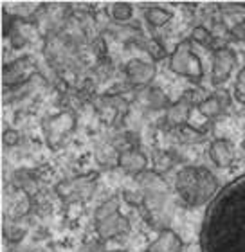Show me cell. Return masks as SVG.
<instances>
[{"instance_id":"cell-13","label":"cell","mask_w":245,"mask_h":252,"mask_svg":"<svg viewBox=\"0 0 245 252\" xmlns=\"http://www.w3.org/2000/svg\"><path fill=\"white\" fill-rule=\"evenodd\" d=\"M209 157L218 168H229L235 160V146L227 139H216L209 146Z\"/></svg>"},{"instance_id":"cell-14","label":"cell","mask_w":245,"mask_h":252,"mask_svg":"<svg viewBox=\"0 0 245 252\" xmlns=\"http://www.w3.org/2000/svg\"><path fill=\"white\" fill-rule=\"evenodd\" d=\"M144 18H146V22L151 27H162L172 20L173 13L164 9V7H148V9L144 11Z\"/></svg>"},{"instance_id":"cell-2","label":"cell","mask_w":245,"mask_h":252,"mask_svg":"<svg viewBox=\"0 0 245 252\" xmlns=\"http://www.w3.org/2000/svg\"><path fill=\"white\" fill-rule=\"evenodd\" d=\"M175 189L186 205L200 207L216 196L218 180L204 166H184L175 177Z\"/></svg>"},{"instance_id":"cell-1","label":"cell","mask_w":245,"mask_h":252,"mask_svg":"<svg viewBox=\"0 0 245 252\" xmlns=\"http://www.w3.org/2000/svg\"><path fill=\"white\" fill-rule=\"evenodd\" d=\"M202 252H245V173L209 202L200 231Z\"/></svg>"},{"instance_id":"cell-19","label":"cell","mask_w":245,"mask_h":252,"mask_svg":"<svg viewBox=\"0 0 245 252\" xmlns=\"http://www.w3.org/2000/svg\"><path fill=\"white\" fill-rule=\"evenodd\" d=\"M233 94H235L236 101L245 105V67L242 68L238 76H236V81H235V90H233Z\"/></svg>"},{"instance_id":"cell-24","label":"cell","mask_w":245,"mask_h":252,"mask_svg":"<svg viewBox=\"0 0 245 252\" xmlns=\"http://www.w3.org/2000/svg\"><path fill=\"white\" fill-rule=\"evenodd\" d=\"M110 252H128V251H110Z\"/></svg>"},{"instance_id":"cell-12","label":"cell","mask_w":245,"mask_h":252,"mask_svg":"<svg viewBox=\"0 0 245 252\" xmlns=\"http://www.w3.org/2000/svg\"><path fill=\"white\" fill-rule=\"evenodd\" d=\"M182 238L172 229H162L159 236L144 249V252H182Z\"/></svg>"},{"instance_id":"cell-4","label":"cell","mask_w":245,"mask_h":252,"mask_svg":"<svg viewBox=\"0 0 245 252\" xmlns=\"http://www.w3.org/2000/svg\"><path fill=\"white\" fill-rule=\"evenodd\" d=\"M98 179L99 175L96 171L76 175L72 179L58 182L54 191H56L58 198L62 200L65 205L83 204V202H87L94 194L96 188H98Z\"/></svg>"},{"instance_id":"cell-23","label":"cell","mask_w":245,"mask_h":252,"mask_svg":"<svg viewBox=\"0 0 245 252\" xmlns=\"http://www.w3.org/2000/svg\"><path fill=\"white\" fill-rule=\"evenodd\" d=\"M242 150H244V153H245V139L242 141Z\"/></svg>"},{"instance_id":"cell-5","label":"cell","mask_w":245,"mask_h":252,"mask_svg":"<svg viewBox=\"0 0 245 252\" xmlns=\"http://www.w3.org/2000/svg\"><path fill=\"white\" fill-rule=\"evenodd\" d=\"M170 68L175 74L188 78L193 83H198L204 78L202 62L195 54L193 43L189 40H182V42L177 43V47H175V51L172 53V58H170Z\"/></svg>"},{"instance_id":"cell-20","label":"cell","mask_w":245,"mask_h":252,"mask_svg":"<svg viewBox=\"0 0 245 252\" xmlns=\"http://www.w3.org/2000/svg\"><path fill=\"white\" fill-rule=\"evenodd\" d=\"M2 142H4L5 146H16L18 142H20V133L13 128H7V130L2 133Z\"/></svg>"},{"instance_id":"cell-21","label":"cell","mask_w":245,"mask_h":252,"mask_svg":"<svg viewBox=\"0 0 245 252\" xmlns=\"http://www.w3.org/2000/svg\"><path fill=\"white\" fill-rule=\"evenodd\" d=\"M146 51L153 60H162V58H164V49H162V45L157 42V40H150V42H148Z\"/></svg>"},{"instance_id":"cell-18","label":"cell","mask_w":245,"mask_h":252,"mask_svg":"<svg viewBox=\"0 0 245 252\" xmlns=\"http://www.w3.org/2000/svg\"><path fill=\"white\" fill-rule=\"evenodd\" d=\"M191 40L200 43V45H211V42H213V34L209 32L208 27L197 26L193 31H191Z\"/></svg>"},{"instance_id":"cell-7","label":"cell","mask_w":245,"mask_h":252,"mask_svg":"<svg viewBox=\"0 0 245 252\" xmlns=\"http://www.w3.org/2000/svg\"><path fill=\"white\" fill-rule=\"evenodd\" d=\"M236 53L229 47H220L213 54V65H211V83L214 87L224 85L231 78V74L236 67Z\"/></svg>"},{"instance_id":"cell-10","label":"cell","mask_w":245,"mask_h":252,"mask_svg":"<svg viewBox=\"0 0 245 252\" xmlns=\"http://www.w3.org/2000/svg\"><path fill=\"white\" fill-rule=\"evenodd\" d=\"M117 166L126 173L141 175L142 171H146L148 157L137 148H128V150H123L117 155Z\"/></svg>"},{"instance_id":"cell-9","label":"cell","mask_w":245,"mask_h":252,"mask_svg":"<svg viewBox=\"0 0 245 252\" xmlns=\"http://www.w3.org/2000/svg\"><path fill=\"white\" fill-rule=\"evenodd\" d=\"M126 78L132 85L136 87H144V85H150L157 76V67L151 62L141 58H134L126 63Z\"/></svg>"},{"instance_id":"cell-11","label":"cell","mask_w":245,"mask_h":252,"mask_svg":"<svg viewBox=\"0 0 245 252\" xmlns=\"http://www.w3.org/2000/svg\"><path fill=\"white\" fill-rule=\"evenodd\" d=\"M229 103L231 101L227 92H214V94L204 97V101L198 105V110L208 119H216V117L224 116L225 112H227Z\"/></svg>"},{"instance_id":"cell-8","label":"cell","mask_w":245,"mask_h":252,"mask_svg":"<svg viewBox=\"0 0 245 252\" xmlns=\"http://www.w3.org/2000/svg\"><path fill=\"white\" fill-rule=\"evenodd\" d=\"M195 94L197 92H184V95L180 99H177L175 103L168 106L166 110V123L173 128H180V126L188 125L189 117H191V112H193L195 105H200L197 99H195Z\"/></svg>"},{"instance_id":"cell-17","label":"cell","mask_w":245,"mask_h":252,"mask_svg":"<svg viewBox=\"0 0 245 252\" xmlns=\"http://www.w3.org/2000/svg\"><path fill=\"white\" fill-rule=\"evenodd\" d=\"M175 130H177L178 137H180V141L189 142V144H195V142L204 141V137H206V135H204V131L195 130V128H191V126H188V125L180 126V128H175Z\"/></svg>"},{"instance_id":"cell-6","label":"cell","mask_w":245,"mask_h":252,"mask_svg":"<svg viewBox=\"0 0 245 252\" xmlns=\"http://www.w3.org/2000/svg\"><path fill=\"white\" fill-rule=\"evenodd\" d=\"M74 130H76V116L69 110L54 114V116L43 119L42 123L43 137L52 152L60 150Z\"/></svg>"},{"instance_id":"cell-22","label":"cell","mask_w":245,"mask_h":252,"mask_svg":"<svg viewBox=\"0 0 245 252\" xmlns=\"http://www.w3.org/2000/svg\"><path fill=\"white\" fill-rule=\"evenodd\" d=\"M231 36L235 38V40H240V42H244V40H245V20L238 22V24H235V26H233V29H231Z\"/></svg>"},{"instance_id":"cell-16","label":"cell","mask_w":245,"mask_h":252,"mask_svg":"<svg viewBox=\"0 0 245 252\" xmlns=\"http://www.w3.org/2000/svg\"><path fill=\"white\" fill-rule=\"evenodd\" d=\"M148 105L153 110H168V106L172 105V103H170V99H168L166 94L161 89H151L150 94H148Z\"/></svg>"},{"instance_id":"cell-3","label":"cell","mask_w":245,"mask_h":252,"mask_svg":"<svg viewBox=\"0 0 245 252\" xmlns=\"http://www.w3.org/2000/svg\"><path fill=\"white\" fill-rule=\"evenodd\" d=\"M96 232L101 240H114L117 236H123L130 229V221L119 211V198L110 196L103 204L98 205L94 213Z\"/></svg>"},{"instance_id":"cell-15","label":"cell","mask_w":245,"mask_h":252,"mask_svg":"<svg viewBox=\"0 0 245 252\" xmlns=\"http://www.w3.org/2000/svg\"><path fill=\"white\" fill-rule=\"evenodd\" d=\"M110 13H112V18H114V20L128 22V20H132V16H134V7H132V4H128V2H115V4H112Z\"/></svg>"}]
</instances>
